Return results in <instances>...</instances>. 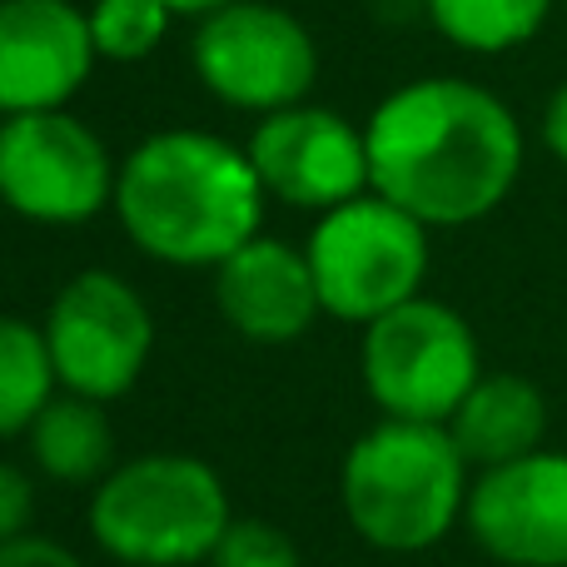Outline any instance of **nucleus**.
<instances>
[{
  "label": "nucleus",
  "mask_w": 567,
  "mask_h": 567,
  "mask_svg": "<svg viewBox=\"0 0 567 567\" xmlns=\"http://www.w3.org/2000/svg\"><path fill=\"white\" fill-rule=\"evenodd\" d=\"M443 429L453 433L468 468L488 473L518 463L548 439V393L523 373H483Z\"/></svg>",
  "instance_id": "14"
},
{
  "label": "nucleus",
  "mask_w": 567,
  "mask_h": 567,
  "mask_svg": "<svg viewBox=\"0 0 567 567\" xmlns=\"http://www.w3.org/2000/svg\"><path fill=\"white\" fill-rule=\"evenodd\" d=\"M105 140L70 110L0 120V205L30 225H85L115 205Z\"/></svg>",
  "instance_id": "9"
},
{
  "label": "nucleus",
  "mask_w": 567,
  "mask_h": 567,
  "mask_svg": "<svg viewBox=\"0 0 567 567\" xmlns=\"http://www.w3.org/2000/svg\"><path fill=\"white\" fill-rule=\"evenodd\" d=\"M90 538L125 567L209 563L235 523L229 488L195 453H145L115 463L90 493Z\"/></svg>",
  "instance_id": "4"
},
{
  "label": "nucleus",
  "mask_w": 567,
  "mask_h": 567,
  "mask_svg": "<svg viewBox=\"0 0 567 567\" xmlns=\"http://www.w3.org/2000/svg\"><path fill=\"white\" fill-rule=\"evenodd\" d=\"M95 65V35L80 6L0 0V120L70 110Z\"/></svg>",
  "instance_id": "12"
},
{
  "label": "nucleus",
  "mask_w": 567,
  "mask_h": 567,
  "mask_svg": "<svg viewBox=\"0 0 567 567\" xmlns=\"http://www.w3.org/2000/svg\"><path fill=\"white\" fill-rule=\"evenodd\" d=\"M463 523L503 567H567V453L538 449L478 473Z\"/></svg>",
  "instance_id": "11"
},
{
  "label": "nucleus",
  "mask_w": 567,
  "mask_h": 567,
  "mask_svg": "<svg viewBox=\"0 0 567 567\" xmlns=\"http://www.w3.org/2000/svg\"><path fill=\"white\" fill-rule=\"evenodd\" d=\"M265 185L245 145L209 130H159L115 175V219L140 255L175 269H219L265 225Z\"/></svg>",
  "instance_id": "2"
},
{
  "label": "nucleus",
  "mask_w": 567,
  "mask_h": 567,
  "mask_svg": "<svg viewBox=\"0 0 567 567\" xmlns=\"http://www.w3.org/2000/svg\"><path fill=\"white\" fill-rule=\"evenodd\" d=\"M543 145H548V155L567 169V80L548 95V105H543Z\"/></svg>",
  "instance_id": "22"
},
{
  "label": "nucleus",
  "mask_w": 567,
  "mask_h": 567,
  "mask_svg": "<svg viewBox=\"0 0 567 567\" xmlns=\"http://www.w3.org/2000/svg\"><path fill=\"white\" fill-rule=\"evenodd\" d=\"M429 25L468 55H508L538 40L553 0H419Z\"/></svg>",
  "instance_id": "16"
},
{
  "label": "nucleus",
  "mask_w": 567,
  "mask_h": 567,
  "mask_svg": "<svg viewBox=\"0 0 567 567\" xmlns=\"http://www.w3.org/2000/svg\"><path fill=\"white\" fill-rule=\"evenodd\" d=\"M30 523H35V483L25 468L0 458V548L25 538Z\"/></svg>",
  "instance_id": "20"
},
{
  "label": "nucleus",
  "mask_w": 567,
  "mask_h": 567,
  "mask_svg": "<svg viewBox=\"0 0 567 567\" xmlns=\"http://www.w3.org/2000/svg\"><path fill=\"white\" fill-rule=\"evenodd\" d=\"M175 16H195V20H205V16H215V10H225V6H235V0H165Z\"/></svg>",
  "instance_id": "23"
},
{
  "label": "nucleus",
  "mask_w": 567,
  "mask_h": 567,
  "mask_svg": "<svg viewBox=\"0 0 567 567\" xmlns=\"http://www.w3.org/2000/svg\"><path fill=\"white\" fill-rule=\"evenodd\" d=\"M85 16L90 35H95V55L110 65H135V60L155 55L169 25L179 20L165 0H95Z\"/></svg>",
  "instance_id": "18"
},
{
  "label": "nucleus",
  "mask_w": 567,
  "mask_h": 567,
  "mask_svg": "<svg viewBox=\"0 0 567 567\" xmlns=\"http://www.w3.org/2000/svg\"><path fill=\"white\" fill-rule=\"evenodd\" d=\"M468 473L443 423L379 419L343 453V518L379 553H429L468 513Z\"/></svg>",
  "instance_id": "3"
},
{
  "label": "nucleus",
  "mask_w": 567,
  "mask_h": 567,
  "mask_svg": "<svg viewBox=\"0 0 567 567\" xmlns=\"http://www.w3.org/2000/svg\"><path fill=\"white\" fill-rule=\"evenodd\" d=\"M215 309L249 343H293L323 313L309 255L255 235L215 269Z\"/></svg>",
  "instance_id": "13"
},
{
  "label": "nucleus",
  "mask_w": 567,
  "mask_h": 567,
  "mask_svg": "<svg viewBox=\"0 0 567 567\" xmlns=\"http://www.w3.org/2000/svg\"><path fill=\"white\" fill-rule=\"evenodd\" d=\"M359 369L383 419L449 423L483 379V353L473 323L453 303L419 293L363 329Z\"/></svg>",
  "instance_id": "6"
},
{
  "label": "nucleus",
  "mask_w": 567,
  "mask_h": 567,
  "mask_svg": "<svg viewBox=\"0 0 567 567\" xmlns=\"http://www.w3.org/2000/svg\"><path fill=\"white\" fill-rule=\"evenodd\" d=\"M209 567H303L293 538L269 518H235L219 538Z\"/></svg>",
  "instance_id": "19"
},
{
  "label": "nucleus",
  "mask_w": 567,
  "mask_h": 567,
  "mask_svg": "<svg viewBox=\"0 0 567 567\" xmlns=\"http://www.w3.org/2000/svg\"><path fill=\"white\" fill-rule=\"evenodd\" d=\"M369 185L429 229L488 219L523 175V125L508 100L458 75L389 90L369 125Z\"/></svg>",
  "instance_id": "1"
},
{
  "label": "nucleus",
  "mask_w": 567,
  "mask_h": 567,
  "mask_svg": "<svg viewBox=\"0 0 567 567\" xmlns=\"http://www.w3.org/2000/svg\"><path fill=\"white\" fill-rule=\"evenodd\" d=\"M189 65L219 105L265 120L309 100L319 80V45L293 10L269 0H235L195 25Z\"/></svg>",
  "instance_id": "7"
},
{
  "label": "nucleus",
  "mask_w": 567,
  "mask_h": 567,
  "mask_svg": "<svg viewBox=\"0 0 567 567\" xmlns=\"http://www.w3.org/2000/svg\"><path fill=\"white\" fill-rule=\"evenodd\" d=\"M60 393L45 329L20 313H0V439H20Z\"/></svg>",
  "instance_id": "17"
},
{
  "label": "nucleus",
  "mask_w": 567,
  "mask_h": 567,
  "mask_svg": "<svg viewBox=\"0 0 567 567\" xmlns=\"http://www.w3.org/2000/svg\"><path fill=\"white\" fill-rule=\"evenodd\" d=\"M40 329L60 389L95 403L125 399L155 353V313L145 293L110 269H85L60 284Z\"/></svg>",
  "instance_id": "8"
},
{
  "label": "nucleus",
  "mask_w": 567,
  "mask_h": 567,
  "mask_svg": "<svg viewBox=\"0 0 567 567\" xmlns=\"http://www.w3.org/2000/svg\"><path fill=\"white\" fill-rule=\"evenodd\" d=\"M30 458L45 478L55 483H90L95 488L110 468H115V429H110L105 403L80 399V393L60 389L45 403L35 423H30Z\"/></svg>",
  "instance_id": "15"
},
{
  "label": "nucleus",
  "mask_w": 567,
  "mask_h": 567,
  "mask_svg": "<svg viewBox=\"0 0 567 567\" xmlns=\"http://www.w3.org/2000/svg\"><path fill=\"white\" fill-rule=\"evenodd\" d=\"M249 165L269 199L289 209H329L349 205L359 195H373L369 185V140L359 125L329 105H289L275 110L249 135Z\"/></svg>",
  "instance_id": "10"
},
{
  "label": "nucleus",
  "mask_w": 567,
  "mask_h": 567,
  "mask_svg": "<svg viewBox=\"0 0 567 567\" xmlns=\"http://www.w3.org/2000/svg\"><path fill=\"white\" fill-rule=\"evenodd\" d=\"M309 269L319 284V303L329 319L363 323L419 299L429 279V225L403 215L383 195H359L349 205L319 215L309 229Z\"/></svg>",
  "instance_id": "5"
},
{
  "label": "nucleus",
  "mask_w": 567,
  "mask_h": 567,
  "mask_svg": "<svg viewBox=\"0 0 567 567\" xmlns=\"http://www.w3.org/2000/svg\"><path fill=\"white\" fill-rule=\"evenodd\" d=\"M0 567H85L65 543L45 538V533H25V538L0 548Z\"/></svg>",
  "instance_id": "21"
}]
</instances>
